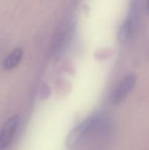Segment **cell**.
Returning <instances> with one entry per match:
<instances>
[{
	"mask_svg": "<svg viewBox=\"0 0 149 150\" xmlns=\"http://www.w3.org/2000/svg\"><path fill=\"white\" fill-rule=\"evenodd\" d=\"M99 123L100 118L97 116H91L88 118L71 132L67 139V146L74 147L80 140H82L84 136L88 135L94 129H96Z\"/></svg>",
	"mask_w": 149,
	"mask_h": 150,
	"instance_id": "6da1fadb",
	"label": "cell"
},
{
	"mask_svg": "<svg viewBox=\"0 0 149 150\" xmlns=\"http://www.w3.org/2000/svg\"><path fill=\"white\" fill-rule=\"evenodd\" d=\"M18 122L19 118L17 115L10 117L5 121L0 131V149H5L11 145L17 131Z\"/></svg>",
	"mask_w": 149,
	"mask_h": 150,
	"instance_id": "7a4b0ae2",
	"label": "cell"
},
{
	"mask_svg": "<svg viewBox=\"0 0 149 150\" xmlns=\"http://www.w3.org/2000/svg\"><path fill=\"white\" fill-rule=\"evenodd\" d=\"M136 83V76L134 75H128L119 83L112 95V102L115 105L120 104L133 89Z\"/></svg>",
	"mask_w": 149,
	"mask_h": 150,
	"instance_id": "3957f363",
	"label": "cell"
},
{
	"mask_svg": "<svg viewBox=\"0 0 149 150\" xmlns=\"http://www.w3.org/2000/svg\"><path fill=\"white\" fill-rule=\"evenodd\" d=\"M23 57V49L21 47H17L11 51L3 62V68L6 70L12 69L16 68Z\"/></svg>",
	"mask_w": 149,
	"mask_h": 150,
	"instance_id": "277c9868",
	"label": "cell"
},
{
	"mask_svg": "<svg viewBox=\"0 0 149 150\" xmlns=\"http://www.w3.org/2000/svg\"><path fill=\"white\" fill-rule=\"evenodd\" d=\"M133 30V24L130 19L126 20L119 30V40L121 42L126 41L132 35Z\"/></svg>",
	"mask_w": 149,
	"mask_h": 150,
	"instance_id": "5b68a950",
	"label": "cell"
},
{
	"mask_svg": "<svg viewBox=\"0 0 149 150\" xmlns=\"http://www.w3.org/2000/svg\"><path fill=\"white\" fill-rule=\"evenodd\" d=\"M148 9H149V1H148Z\"/></svg>",
	"mask_w": 149,
	"mask_h": 150,
	"instance_id": "8992f818",
	"label": "cell"
}]
</instances>
